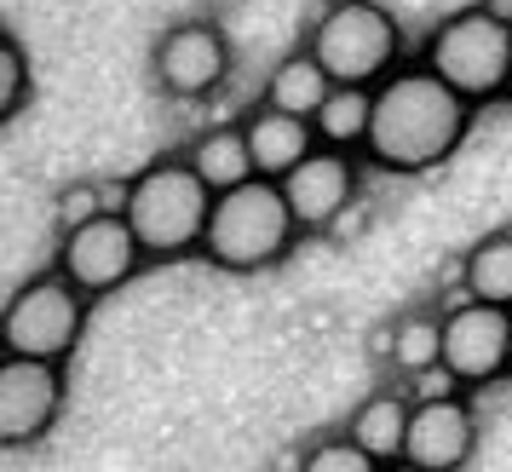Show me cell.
<instances>
[{
    "label": "cell",
    "instance_id": "obj_25",
    "mask_svg": "<svg viewBox=\"0 0 512 472\" xmlns=\"http://www.w3.org/2000/svg\"><path fill=\"white\" fill-rule=\"evenodd\" d=\"M507 98H512V93H507Z\"/></svg>",
    "mask_w": 512,
    "mask_h": 472
},
{
    "label": "cell",
    "instance_id": "obj_15",
    "mask_svg": "<svg viewBox=\"0 0 512 472\" xmlns=\"http://www.w3.org/2000/svg\"><path fill=\"white\" fill-rule=\"evenodd\" d=\"M185 162L202 173V185H208L213 196L259 179L254 150H248V127H208V133H196V144L185 150Z\"/></svg>",
    "mask_w": 512,
    "mask_h": 472
},
{
    "label": "cell",
    "instance_id": "obj_9",
    "mask_svg": "<svg viewBox=\"0 0 512 472\" xmlns=\"http://www.w3.org/2000/svg\"><path fill=\"white\" fill-rule=\"evenodd\" d=\"M70 398L64 363L41 357H6L0 363V444L6 449H35L47 438Z\"/></svg>",
    "mask_w": 512,
    "mask_h": 472
},
{
    "label": "cell",
    "instance_id": "obj_18",
    "mask_svg": "<svg viewBox=\"0 0 512 472\" xmlns=\"http://www.w3.org/2000/svg\"><path fill=\"white\" fill-rule=\"evenodd\" d=\"M369 121H374V87H334L328 104L311 116V127H317V144H328V150H363Z\"/></svg>",
    "mask_w": 512,
    "mask_h": 472
},
{
    "label": "cell",
    "instance_id": "obj_1",
    "mask_svg": "<svg viewBox=\"0 0 512 472\" xmlns=\"http://www.w3.org/2000/svg\"><path fill=\"white\" fill-rule=\"evenodd\" d=\"M472 116H478V104H466L438 70L403 64L374 87V121L363 156L380 173H397V179L432 173L466 144Z\"/></svg>",
    "mask_w": 512,
    "mask_h": 472
},
{
    "label": "cell",
    "instance_id": "obj_24",
    "mask_svg": "<svg viewBox=\"0 0 512 472\" xmlns=\"http://www.w3.org/2000/svg\"><path fill=\"white\" fill-rule=\"evenodd\" d=\"M380 472H426V467H409V461H392V467H380Z\"/></svg>",
    "mask_w": 512,
    "mask_h": 472
},
{
    "label": "cell",
    "instance_id": "obj_16",
    "mask_svg": "<svg viewBox=\"0 0 512 472\" xmlns=\"http://www.w3.org/2000/svg\"><path fill=\"white\" fill-rule=\"evenodd\" d=\"M328 93H334V75H328L323 64L300 47V52H288L277 70H271V81H265V98H259V104H271V110H288V116L311 121L328 104Z\"/></svg>",
    "mask_w": 512,
    "mask_h": 472
},
{
    "label": "cell",
    "instance_id": "obj_12",
    "mask_svg": "<svg viewBox=\"0 0 512 472\" xmlns=\"http://www.w3.org/2000/svg\"><path fill=\"white\" fill-rule=\"evenodd\" d=\"M478 449V415L466 398H438V403H415L409 421V449L403 461L426 472H461Z\"/></svg>",
    "mask_w": 512,
    "mask_h": 472
},
{
    "label": "cell",
    "instance_id": "obj_20",
    "mask_svg": "<svg viewBox=\"0 0 512 472\" xmlns=\"http://www.w3.org/2000/svg\"><path fill=\"white\" fill-rule=\"evenodd\" d=\"M24 104H29V52H24V41L6 29V35H0V121L24 116Z\"/></svg>",
    "mask_w": 512,
    "mask_h": 472
},
{
    "label": "cell",
    "instance_id": "obj_5",
    "mask_svg": "<svg viewBox=\"0 0 512 472\" xmlns=\"http://www.w3.org/2000/svg\"><path fill=\"white\" fill-rule=\"evenodd\" d=\"M420 64L438 70L466 104L484 110V104L512 93V24L495 18L484 0H478V6H461V12H449V18L426 35Z\"/></svg>",
    "mask_w": 512,
    "mask_h": 472
},
{
    "label": "cell",
    "instance_id": "obj_19",
    "mask_svg": "<svg viewBox=\"0 0 512 472\" xmlns=\"http://www.w3.org/2000/svg\"><path fill=\"white\" fill-rule=\"evenodd\" d=\"M386 357L397 363V375H426V369H438L443 363V317L432 311H403L386 334Z\"/></svg>",
    "mask_w": 512,
    "mask_h": 472
},
{
    "label": "cell",
    "instance_id": "obj_2",
    "mask_svg": "<svg viewBox=\"0 0 512 472\" xmlns=\"http://www.w3.org/2000/svg\"><path fill=\"white\" fill-rule=\"evenodd\" d=\"M127 225L139 236L144 260H185V254H202L208 242V219H213V190L202 185V173L185 162V156H162V162L139 167L127 179Z\"/></svg>",
    "mask_w": 512,
    "mask_h": 472
},
{
    "label": "cell",
    "instance_id": "obj_13",
    "mask_svg": "<svg viewBox=\"0 0 512 472\" xmlns=\"http://www.w3.org/2000/svg\"><path fill=\"white\" fill-rule=\"evenodd\" d=\"M242 127H248V150H254L259 179H288V173L317 150V127H311L305 116L271 110V104H259Z\"/></svg>",
    "mask_w": 512,
    "mask_h": 472
},
{
    "label": "cell",
    "instance_id": "obj_21",
    "mask_svg": "<svg viewBox=\"0 0 512 472\" xmlns=\"http://www.w3.org/2000/svg\"><path fill=\"white\" fill-rule=\"evenodd\" d=\"M300 472H380V461L351 444V432H340V438H323V444L305 449Z\"/></svg>",
    "mask_w": 512,
    "mask_h": 472
},
{
    "label": "cell",
    "instance_id": "obj_14",
    "mask_svg": "<svg viewBox=\"0 0 512 472\" xmlns=\"http://www.w3.org/2000/svg\"><path fill=\"white\" fill-rule=\"evenodd\" d=\"M409 421H415V398H403V392H369L351 409L346 432H351V444L369 449L380 467H392L409 449Z\"/></svg>",
    "mask_w": 512,
    "mask_h": 472
},
{
    "label": "cell",
    "instance_id": "obj_8",
    "mask_svg": "<svg viewBox=\"0 0 512 472\" xmlns=\"http://www.w3.org/2000/svg\"><path fill=\"white\" fill-rule=\"evenodd\" d=\"M150 75H156V87L167 98H179V104H196V98H213L225 87V75H231V41H225V29L213 24V18H185V24H173L150 47Z\"/></svg>",
    "mask_w": 512,
    "mask_h": 472
},
{
    "label": "cell",
    "instance_id": "obj_3",
    "mask_svg": "<svg viewBox=\"0 0 512 472\" xmlns=\"http://www.w3.org/2000/svg\"><path fill=\"white\" fill-rule=\"evenodd\" d=\"M300 236L305 231L277 179H248V185L213 196L202 260L213 271H231V277H254V271H271V265L288 260Z\"/></svg>",
    "mask_w": 512,
    "mask_h": 472
},
{
    "label": "cell",
    "instance_id": "obj_17",
    "mask_svg": "<svg viewBox=\"0 0 512 472\" xmlns=\"http://www.w3.org/2000/svg\"><path fill=\"white\" fill-rule=\"evenodd\" d=\"M461 288L484 306L512 311V231H489L484 242H472L461 260Z\"/></svg>",
    "mask_w": 512,
    "mask_h": 472
},
{
    "label": "cell",
    "instance_id": "obj_23",
    "mask_svg": "<svg viewBox=\"0 0 512 472\" xmlns=\"http://www.w3.org/2000/svg\"><path fill=\"white\" fill-rule=\"evenodd\" d=\"M357 231H363V208L351 202V208L340 213V219H334V231H328V236H334V242H346V236H357Z\"/></svg>",
    "mask_w": 512,
    "mask_h": 472
},
{
    "label": "cell",
    "instance_id": "obj_22",
    "mask_svg": "<svg viewBox=\"0 0 512 472\" xmlns=\"http://www.w3.org/2000/svg\"><path fill=\"white\" fill-rule=\"evenodd\" d=\"M466 386L455 380V369L449 363H438V369H426V375H415V403H438V398H461Z\"/></svg>",
    "mask_w": 512,
    "mask_h": 472
},
{
    "label": "cell",
    "instance_id": "obj_4",
    "mask_svg": "<svg viewBox=\"0 0 512 472\" xmlns=\"http://www.w3.org/2000/svg\"><path fill=\"white\" fill-rule=\"evenodd\" d=\"M305 52L334 75V87H380L403 70V29L380 0H328L305 29Z\"/></svg>",
    "mask_w": 512,
    "mask_h": 472
},
{
    "label": "cell",
    "instance_id": "obj_11",
    "mask_svg": "<svg viewBox=\"0 0 512 472\" xmlns=\"http://www.w3.org/2000/svg\"><path fill=\"white\" fill-rule=\"evenodd\" d=\"M288 208L300 219V231H334V219L357 202V156L351 150H328L317 144L288 179H277Z\"/></svg>",
    "mask_w": 512,
    "mask_h": 472
},
{
    "label": "cell",
    "instance_id": "obj_7",
    "mask_svg": "<svg viewBox=\"0 0 512 472\" xmlns=\"http://www.w3.org/2000/svg\"><path fill=\"white\" fill-rule=\"evenodd\" d=\"M139 265H150V260H144L127 213H98V219L75 225V231H58V271L87 300H104V294L127 288L139 277Z\"/></svg>",
    "mask_w": 512,
    "mask_h": 472
},
{
    "label": "cell",
    "instance_id": "obj_10",
    "mask_svg": "<svg viewBox=\"0 0 512 472\" xmlns=\"http://www.w3.org/2000/svg\"><path fill=\"white\" fill-rule=\"evenodd\" d=\"M443 363L455 369L466 392L512 375V311L484 306V300L449 306L443 311Z\"/></svg>",
    "mask_w": 512,
    "mask_h": 472
},
{
    "label": "cell",
    "instance_id": "obj_6",
    "mask_svg": "<svg viewBox=\"0 0 512 472\" xmlns=\"http://www.w3.org/2000/svg\"><path fill=\"white\" fill-rule=\"evenodd\" d=\"M87 334V294L52 265L41 277H29L6 311H0V346L6 357H41V363H64Z\"/></svg>",
    "mask_w": 512,
    "mask_h": 472
}]
</instances>
